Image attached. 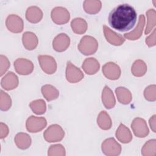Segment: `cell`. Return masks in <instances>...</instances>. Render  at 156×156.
Listing matches in <instances>:
<instances>
[{"label": "cell", "instance_id": "1", "mask_svg": "<svg viewBox=\"0 0 156 156\" xmlns=\"http://www.w3.org/2000/svg\"><path fill=\"white\" fill-rule=\"evenodd\" d=\"M137 15L134 8L128 4H119L109 13L108 20L112 27L120 32L129 30L135 26Z\"/></svg>", "mask_w": 156, "mask_h": 156}, {"label": "cell", "instance_id": "2", "mask_svg": "<svg viewBox=\"0 0 156 156\" xmlns=\"http://www.w3.org/2000/svg\"><path fill=\"white\" fill-rule=\"evenodd\" d=\"M98 48V42L96 39L90 35L83 36L79 44V51L85 55H90L94 54Z\"/></svg>", "mask_w": 156, "mask_h": 156}, {"label": "cell", "instance_id": "3", "mask_svg": "<svg viewBox=\"0 0 156 156\" xmlns=\"http://www.w3.org/2000/svg\"><path fill=\"white\" fill-rule=\"evenodd\" d=\"M65 132L62 127L58 124H52L44 132V140L49 143L58 142L63 140Z\"/></svg>", "mask_w": 156, "mask_h": 156}, {"label": "cell", "instance_id": "4", "mask_svg": "<svg viewBox=\"0 0 156 156\" xmlns=\"http://www.w3.org/2000/svg\"><path fill=\"white\" fill-rule=\"evenodd\" d=\"M102 152L107 156H117L121 152V146L114 138L105 139L101 145Z\"/></svg>", "mask_w": 156, "mask_h": 156}, {"label": "cell", "instance_id": "5", "mask_svg": "<svg viewBox=\"0 0 156 156\" xmlns=\"http://www.w3.org/2000/svg\"><path fill=\"white\" fill-rule=\"evenodd\" d=\"M47 125V121L44 117L30 116L26 122L27 130L31 133H37L42 130Z\"/></svg>", "mask_w": 156, "mask_h": 156}, {"label": "cell", "instance_id": "6", "mask_svg": "<svg viewBox=\"0 0 156 156\" xmlns=\"http://www.w3.org/2000/svg\"><path fill=\"white\" fill-rule=\"evenodd\" d=\"M38 62L43 71L48 74H52L57 70V63L54 57L48 55L38 56Z\"/></svg>", "mask_w": 156, "mask_h": 156}, {"label": "cell", "instance_id": "7", "mask_svg": "<svg viewBox=\"0 0 156 156\" xmlns=\"http://www.w3.org/2000/svg\"><path fill=\"white\" fill-rule=\"evenodd\" d=\"M52 21L58 25L67 23L70 19V14L68 10L63 7H56L54 8L51 13Z\"/></svg>", "mask_w": 156, "mask_h": 156}, {"label": "cell", "instance_id": "8", "mask_svg": "<svg viewBox=\"0 0 156 156\" xmlns=\"http://www.w3.org/2000/svg\"><path fill=\"white\" fill-rule=\"evenodd\" d=\"M131 128L134 135L138 138H144L149 133L146 121L141 118H135L131 124Z\"/></svg>", "mask_w": 156, "mask_h": 156}, {"label": "cell", "instance_id": "9", "mask_svg": "<svg viewBox=\"0 0 156 156\" xmlns=\"http://www.w3.org/2000/svg\"><path fill=\"white\" fill-rule=\"evenodd\" d=\"M84 77L82 71L71 62L68 61L66 68V79L70 83H77L83 79Z\"/></svg>", "mask_w": 156, "mask_h": 156}, {"label": "cell", "instance_id": "10", "mask_svg": "<svg viewBox=\"0 0 156 156\" xmlns=\"http://www.w3.org/2000/svg\"><path fill=\"white\" fill-rule=\"evenodd\" d=\"M5 24L8 30L13 33H20L23 30V21L17 15L11 14L9 15L6 19Z\"/></svg>", "mask_w": 156, "mask_h": 156}, {"label": "cell", "instance_id": "11", "mask_svg": "<svg viewBox=\"0 0 156 156\" xmlns=\"http://www.w3.org/2000/svg\"><path fill=\"white\" fill-rule=\"evenodd\" d=\"M14 67L17 73L20 75H28L34 70L33 63L26 58H19L14 62Z\"/></svg>", "mask_w": 156, "mask_h": 156}, {"label": "cell", "instance_id": "12", "mask_svg": "<svg viewBox=\"0 0 156 156\" xmlns=\"http://www.w3.org/2000/svg\"><path fill=\"white\" fill-rule=\"evenodd\" d=\"M70 44V38L65 33L57 35L52 41V48L57 52L66 51Z\"/></svg>", "mask_w": 156, "mask_h": 156}, {"label": "cell", "instance_id": "13", "mask_svg": "<svg viewBox=\"0 0 156 156\" xmlns=\"http://www.w3.org/2000/svg\"><path fill=\"white\" fill-rule=\"evenodd\" d=\"M102 73L104 75L110 80H117L121 76L119 66L114 62H108L103 65Z\"/></svg>", "mask_w": 156, "mask_h": 156}, {"label": "cell", "instance_id": "14", "mask_svg": "<svg viewBox=\"0 0 156 156\" xmlns=\"http://www.w3.org/2000/svg\"><path fill=\"white\" fill-rule=\"evenodd\" d=\"M19 83L18 76L13 72H8L1 79V85L5 90H12L16 88Z\"/></svg>", "mask_w": 156, "mask_h": 156}, {"label": "cell", "instance_id": "15", "mask_svg": "<svg viewBox=\"0 0 156 156\" xmlns=\"http://www.w3.org/2000/svg\"><path fill=\"white\" fill-rule=\"evenodd\" d=\"M103 31L106 40L111 44L120 46L124 43L125 38L122 35L115 32L107 26L104 25Z\"/></svg>", "mask_w": 156, "mask_h": 156}, {"label": "cell", "instance_id": "16", "mask_svg": "<svg viewBox=\"0 0 156 156\" xmlns=\"http://www.w3.org/2000/svg\"><path fill=\"white\" fill-rule=\"evenodd\" d=\"M145 24V16L141 14L139 16V20L136 27L130 32L126 33L124 37L129 40H136L141 37Z\"/></svg>", "mask_w": 156, "mask_h": 156}, {"label": "cell", "instance_id": "17", "mask_svg": "<svg viewBox=\"0 0 156 156\" xmlns=\"http://www.w3.org/2000/svg\"><path fill=\"white\" fill-rule=\"evenodd\" d=\"M22 41L24 47L27 50H34L38 44V40L37 35L32 32H26L23 34Z\"/></svg>", "mask_w": 156, "mask_h": 156}, {"label": "cell", "instance_id": "18", "mask_svg": "<svg viewBox=\"0 0 156 156\" xmlns=\"http://www.w3.org/2000/svg\"><path fill=\"white\" fill-rule=\"evenodd\" d=\"M84 72L88 75L96 74L100 68V64L98 60L93 57L86 58L82 65Z\"/></svg>", "mask_w": 156, "mask_h": 156}, {"label": "cell", "instance_id": "19", "mask_svg": "<svg viewBox=\"0 0 156 156\" xmlns=\"http://www.w3.org/2000/svg\"><path fill=\"white\" fill-rule=\"evenodd\" d=\"M43 16V13L40 8L37 6H30L27 8L26 12V18L31 23H37L40 22Z\"/></svg>", "mask_w": 156, "mask_h": 156}, {"label": "cell", "instance_id": "20", "mask_svg": "<svg viewBox=\"0 0 156 156\" xmlns=\"http://www.w3.org/2000/svg\"><path fill=\"white\" fill-rule=\"evenodd\" d=\"M102 102L104 107L107 109L113 108L116 104V100L113 93L107 85L104 87L102 92Z\"/></svg>", "mask_w": 156, "mask_h": 156}, {"label": "cell", "instance_id": "21", "mask_svg": "<svg viewBox=\"0 0 156 156\" xmlns=\"http://www.w3.org/2000/svg\"><path fill=\"white\" fill-rule=\"evenodd\" d=\"M116 138L122 143H129L132 140V135L129 129L123 124H120L116 131Z\"/></svg>", "mask_w": 156, "mask_h": 156}, {"label": "cell", "instance_id": "22", "mask_svg": "<svg viewBox=\"0 0 156 156\" xmlns=\"http://www.w3.org/2000/svg\"><path fill=\"white\" fill-rule=\"evenodd\" d=\"M14 141L16 146L22 150L29 148L32 142L30 136L27 133L24 132L18 133L15 136Z\"/></svg>", "mask_w": 156, "mask_h": 156}, {"label": "cell", "instance_id": "23", "mask_svg": "<svg viewBox=\"0 0 156 156\" xmlns=\"http://www.w3.org/2000/svg\"><path fill=\"white\" fill-rule=\"evenodd\" d=\"M115 93L118 101L122 104H128L132 99L131 92L126 88L119 87L115 89Z\"/></svg>", "mask_w": 156, "mask_h": 156}, {"label": "cell", "instance_id": "24", "mask_svg": "<svg viewBox=\"0 0 156 156\" xmlns=\"http://www.w3.org/2000/svg\"><path fill=\"white\" fill-rule=\"evenodd\" d=\"M83 7L86 13L94 15L100 11L102 7V3L99 0H86L83 2Z\"/></svg>", "mask_w": 156, "mask_h": 156}, {"label": "cell", "instance_id": "25", "mask_svg": "<svg viewBox=\"0 0 156 156\" xmlns=\"http://www.w3.org/2000/svg\"><path fill=\"white\" fill-rule=\"evenodd\" d=\"M71 27L73 31L77 34H84L88 28L87 21L82 18H76L71 22Z\"/></svg>", "mask_w": 156, "mask_h": 156}, {"label": "cell", "instance_id": "26", "mask_svg": "<svg viewBox=\"0 0 156 156\" xmlns=\"http://www.w3.org/2000/svg\"><path fill=\"white\" fill-rule=\"evenodd\" d=\"M44 98L48 101H51L56 99L59 95L58 90L54 86L49 84L43 85L41 89Z\"/></svg>", "mask_w": 156, "mask_h": 156}, {"label": "cell", "instance_id": "27", "mask_svg": "<svg viewBox=\"0 0 156 156\" xmlns=\"http://www.w3.org/2000/svg\"><path fill=\"white\" fill-rule=\"evenodd\" d=\"M97 123L99 127L104 130H109L112 126V119L109 115L104 110L101 111L97 118Z\"/></svg>", "mask_w": 156, "mask_h": 156}, {"label": "cell", "instance_id": "28", "mask_svg": "<svg viewBox=\"0 0 156 156\" xmlns=\"http://www.w3.org/2000/svg\"><path fill=\"white\" fill-rule=\"evenodd\" d=\"M147 71V65L142 60H135L131 68L132 74L136 77H141L144 76Z\"/></svg>", "mask_w": 156, "mask_h": 156}, {"label": "cell", "instance_id": "29", "mask_svg": "<svg viewBox=\"0 0 156 156\" xmlns=\"http://www.w3.org/2000/svg\"><path fill=\"white\" fill-rule=\"evenodd\" d=\"M29 107L34 113L38 115L44 114L46 110V104L43 99H37L32 101L29 104Z\"/></svg>", "mask_w": 156, "mask_h": 156}, {"label": "cell", "instance_id": "30", "mask_svg": "<svg viewBox=\"0 0 156 156\" xmlns=\"http://www.w3.org/2000/svg\"><path fill=\"white\" fill-rule=\"evenodd\" d=\"M147 16V25L144 30L146 35L151 32L156 24V12L154 9H151L146 12Z\"/></svg>", "mask_w": 156, "mask_h": 156}, {"label": "cell", "instance_id": "31", "mask_svg": "<svg viewBox=\"0 0 156 156\" xmlns=\"http://www.w3.org/2000/svg\"><path fill=\"white\" fill-rule=\"evenodd\" d=\"M141 154L143 156H155L156 155V140H150L147 141L142 147Z\"/></svg>", "mask_w": 156, "mask_h": 156}, {"label": "cell", "instance_id": "32", "mask_svg": "<svg viewBox=\"0 0 156 156\" xmlns=\"http://www.w3.org/2000/svg\"><path fill=\"white\" fill-rule=\"evenodd\" d=\"M12 105L10 96L3 90L0 91V109L2 111L8 110Z\"/></svg>", "mask_w": 156, "mask_h": 156}, {"label": "cell", "instance_id": "33", "mask_svg": "<svg viewBox=\"0 0 156 156\" xmlns=\"http://www.w3.org/2000/svg\"><path fill=\"white\" fill-rule=\"evenodd\" d=\"M48 155L49 156H65L66 155L65 149L60 144L51 145L48 149Z\"/></svg>", "mask_w": 156, "mask_h": 156}, {"label": "cell", "instance_id": "34", "mask_svg": "<svg viewBox=\"0 0 156 156\" xmlns=\"http://www.w3.org/2000/svg\"><path fill=\"white\" fill-rule=\"evenodd\" d=\"M144 96L148 101H155L156 100L155 85H151L147 87L144 91Z\"/></svg>", "mask_w": 156, "mask_h": 156}, {"label": "cell", "instance_id": "35", "mask_svg": "<svg viewBox=\"0 0 156 156\" xmlns=\"http://www.w3.org/2000/svg\"><path fill=\"white\" fill-rule=\"evenodd\" d=\"M0 68H1V71H0V76H2L8 70L9 68V66L10 65V62L9 59L7 58V57L3 55H0Z\"/></svg>", "mask_w": 156, "mask_h": 156}, {"label": "cell", "instance_id": "36", "mask_svg": "<svg viewBox=\"0 0 156 156\" xmlns=\"http://www.w3.org/2000/svg\"><path fill=\"white\" fill-rule=\"evenodd\" d=\"M155 34H156V29H154L152 34L146 38V41H145L146 43L149 47H152L156 44Z\"/></svg>", "mask_w": 156, "mask_h": 156}, {"label": "cell", "instance_id": "37", "mask_svg": "<svg viewBox=\"0 0 156 156\" xmlns=\"http://www.w3.org/2000/svg\"><path fill=\"white\" fill-rule=\"evenodd\" d=\"M9 132V127L8 126L3 123V122H1L0 123V138L1 139H3L4 138H5Z\"/></svg>", "mask_w": 156, "mask_h": 156}, {"label": "cell", "instance_id": "38", "mask_svg": "<svg viewBox=\"0 0 156 156\" xmlns=\"http://www.w3.org/2000/svg\"><path fill=\"white\" fill-rule=\"evenodd\" d=\"M155 118H156V115H154L150 119H149V126L151 127V129H152V130L155 133L156 132V130H155V128H156V123H155V121H156V119H155Z\"/></svg>", "mask_w": 156, "mask_h": 156}]
</instances>
